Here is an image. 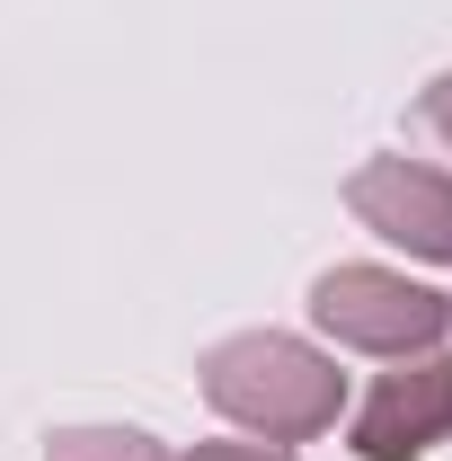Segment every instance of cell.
Instances as JSON below:
<instances>
[{"mask_svg": "<svg viewBox=\"0 0 452 461\" xmlns=\"http://www.w3.org/2000/svg\"><path fill=\"white\" fill-rule=\"evenodd\" d=\"M435 426H452V373H444V391H408V382H391L382 400L364 408V453L373 461H399V453H417V435H435Z\"/></svg>", "mask_w": 452, "mask_h": 461, "instance_id": "cell-1", "label": "cell"}]
</instances>
